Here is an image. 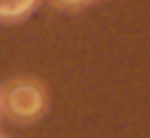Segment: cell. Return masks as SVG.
<instances>
[{"instance_id":"3957f363","label":"cell","mask_w":150,"mask_h":138,"mask_svg":"<svg viewBox=\"0 0 150 138\" xmlns=\"http://www.w3.org/2000/svg\"><path fill=\"white\" fill-rule=\"evenodd\" d=\"M48 2L61 13H79L90 6V0H48Z\"/></svg>"},{"instance_id":"7a4b0ae2","label":"cell","mask_w":150,"mask_h":138,"mask_svg":"<svg viewBox=\"0 0 150 138\" xmlns=\"http://www.w3.org/2000/svg\"><path fill=\"white\" fill-rule=\"evenodd\" d=\"M42 0H0V23L13 25L21 23L25 19L35 13Z\"/></svg>"},{"instance_id":"6da1fadb","label":"cell","mask_w":150,"mask_h":138,"mask_svg":"<svg viewBox=\"0 0 150 138\" xmlns=\"http://www.w3.org/2000/svg\"><path fill=\"white\" fill-rule=\"evenodd\" d=\"M50 109V90L35 75H17L0 86V115L13 124H38Z\"/></svg>"},{"instance_id":"5b68a950","label":"cell","mask_w":150,"mask_h":138,"mask_svg":"<svg viewBox=\"0 0 150 138\" xmlns=\"http://www.w3.org/2000/svg\"><path fill=\"white\" fill-rule=\"evenodd\" d=\"M94 2H102V0H90V4H94Z\"/></svg>"},{"instance_id":"277c9868","label":"cell","mask_w":150,"mask_h":138,"mask_svg":"<svg viewBox=\"0 0 150 138\" xmlns=\"http://www.w3.org/2000/svg\"><path fill=\"white\" fill-rule=\"evenodd\" d=\"M0 138H8V136H6V134H4V132H0Z\"/></svg>"}]
</instances>
